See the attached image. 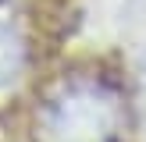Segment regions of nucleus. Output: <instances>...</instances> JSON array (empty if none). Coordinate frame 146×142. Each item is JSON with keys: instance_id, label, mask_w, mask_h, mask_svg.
Returning <instances> with one entry per match:
<instances>
[{"instance_id": "nucleus-2", "label": "nucleus", "mask_w": 146, "mask_h": 142, "mask_svg": "<svg viewBox=\"0 0 146 142\" xmlns=\"http://www.w3.org/2000/svg\"><path fill=\"white\" fill-rule=\"evenodd\" d=\"M21 71H25V39L14 21L0 18V89L18 82Z\"/></svg>"}, {"instance_id": "nucleus-1", "label": "nucleus", "mask_w": 146, "mask_h": 142, "mask_svg": "<svg viewBox=\"0 0 146 142\" xmlns=\"http://www.w3.org/2000/svg\"><path fill=\"white\" fill-rule=\"evenodd\" d=\"M114 121V99L100 85H64L61 96L50 99L43 128L54 142H104Z\"/></svg>"}]
</instances>
